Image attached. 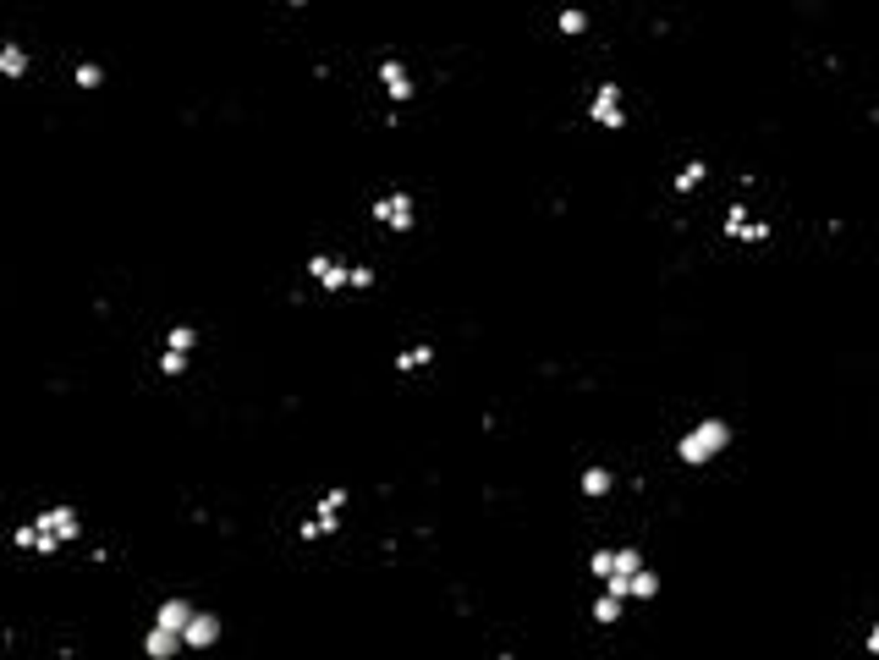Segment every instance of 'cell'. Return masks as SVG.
Masks as SVG:
<instances>
[{"label": "cell", "instance_id": "e0dca14e", "mask_svg": "<svg viewBox=\"0 0 879 660\" xmlns=\"http://www.w3.org/2000/svg\"><path fill=\"white\" fill-rule=\"evenodd\" d=\"M610 567H615V556H610V550H599V556H594V573H599V578H610Z\"/></svg>", "mask_w": 879, "mask_h": 660}, {"label": "cell", "instance_id": "8fae6325", "mask_svg": "<svg viewBox=\"0 0 879 660\" xmlns=\"http://www.w3.org/2000/svg\"><path fill=\"white\" fill-rule=\"evenodd\" d=\"M622 600H627V594H615V589H605V600L594 606V616H599V622H615V616H622Z\"/></svg>", "mask_w": 879, "mask_h": 660}, {"label": "cell", "instance_id": "8992f818", "mask_svg": "<svg viewBox=\"0 0 879 660\" xmlns=\"http://www.w3.org/2000/svg\"><path fill=\"white\" fill-rule=\"evenodd\" d=\"M308 270H313V275H319V281H324V287H330V292H336V287H346V281H357V270H341L336 259H324V254H319V259H313Z\"/></svg>", "mask_w": 879, "mask_h": 660}, {"label": "cell", "instance_id": "4fadbf2b", "mask_svg": "<svg viewBox=\"0 0 879 660\" xmlns=\"http://www.w3.org/2000/svg\"><path fill=\"white\" fill-rule=\"evenodd\" d=\"M638 567H643V556H638V550H615V567H610V578H615V573H622V578H632Z\"/></svg>", "mask_w": 879, "mask_h": 660}, {"label": "cell", "instance_id": "277c9868", "mask_svg": "<svg viewBox=\"0 0 879 660\" xmlns=\"http://www.w3.org/2000/svg\"><path fill=\"white\" fill-rule=\"evenodd\" d=\"M374 215L385 220V226H412V204H407V193H396V199H379V204H374Z\"/></svg>", "mask_w": 879, "mask_h": 660}, {"label": "cell", "instance_id": "ac0fdd59", "mask_svg": "<svg viewBox=\"0 0 879 660\" xmlns=\"http://www.w3.org/2000/svg\"><path fill=\"white\" fill-rule=\"evenodd\" d=\"M868 649H879V627H874V639H868Z\"/></svg>", "mask_w": 879, "mask_h": 660}, {"label": "cell", "instance_id": "9a60e30c", "mask_svg": "<svg viewBox=\"0 0 879 660\" xmlns=\"http://www.w3.org/2000/svg\"><path fill=\"white\" fill-rule=\"evenodd\" d=\"M698 182H704V166H688V171L676 176V187H681V193H688V187H698Z\"/></svg>", "mask_w": 879, "mask_h": 660}, {"label": "cell", "instance_id": "5b68a950", "mask_svg": "<svg viewBox=\"0 0 879 660\" xmlns=\"http://www.w3.org/2000/svg\"><path fill=\"white\" fill-rule=\"evenodd\" d=\"M594 121H599V127H622V94H615V88H599V100H594Z\"/></svg>", "mask_w": 879, "mask_h": 660}, {"label": "cell", "instance_id": "52a82bcc", "mask_svg": "<svg viewBox=\"0 0 879 660\" xmlns=\"http://www.w3.org/2000/svg\"><path fill=\"white\" fill-rule=\"evenodd\" d=\"M176 644H187V639L154 622V633H149V655H154V660H171V655H176Z\"/></svg>", "mask_w": 879, "mask_h": 660}, {"label": "cell", "instance_id": "30bf717a", "mask_svg": "<svg viewBox=\"0 0 879 660\" xmlns=\"http://www.w3.org/2000/svg\"><path fill=\"white\" fill-rule=\"evenodd\" d=\"M0 72H6V77H22V72H28V61H22V50H17V45L0 50Z\"/></svg>", "mask_w": 879, "mask_h": 660}, {"label": "cell", "instance_id": "3957f363", "mask_svg": "<svg viewBox=\"0 0 879 660\" xmlns=\"http://www.w3.org/2000/svg\"><path fill=\"white\" fill-rule=\"evenodd\" d=\"M215 639H220V616H209V611H199V616H192V622H187V644H192V649H209Z\"/></svg>", "mask_w": 879, "mask_h": 660}, {"label": "cell", "instance_id": "5bb4252c", "mask_svg": "<svg viewBox=\"0 0 879 660\" xmlns=\"http://www.w3.org/2000/svg\"><path fill=\"white\" fill-rule=\"evenodd\" d=\"M582 490H589V495H605V490H610V474H605V468H594V474L582 479Z\"/></svg>", "mask_w": 879, "mask_h": 660}, {"label": "cell", "instance_id": "7a4b0ae2", "mask_svg": "<svg viewBox=\"0 0 879 660\" xmlns=\"http://www.w3.org/2000/svg\"><path fill=\"white\" fill-rule=\"evenodd\" d=\"M731 446V429L720 424V419H704L688 440H681V462H688V468H704L709 457H720Z\"/></svg>", "mask_w": 879, "mask_h": 660}, {"label": "cell", "instance_id": "ba28073f", "mask_svg": "<svg viewBox=\"0 0 879 660\" xmlns=\"http://www.w3.org/2000/svg\"><path fill=\"white\" fill-rule=\"evenodd\" d=\"M187 622H192V611H187L182 600H166V606H159V627H171V633L187 639Z\"/></svg>", "mask_w": 879, "mask_h": 660}, {"label": "cell", "instance_id": "2e32d148", "mask_svg": "<svg viewBox=\"0 0 879 660\" xmlns=\"http://www.w3.org/2000/svg\"><path fill=\"white\" fill-rule=\"evenodd\" d=\"M582 28H589V22H582V12H566L561 17V34H582Z\"/></svg>", "mask_w": 879, "mask_h": 660}, {"label": "cell", "instance_id": "9c48e42d", "mask_svg": "<svg viewBox=\"0 0 879 660\" xmlns=\"http://www.w3.org/2000/svg\"><path fill=\"white\" fill-rule=\"evenodd\" d=\"M379 77H385V88L396 94V100H407V94H412V83H407V72L396 67V61H385V67H379Z\"/></svg>", "mask_w": 879, "mask_h": 660}, {"label": "cell", "instance_id": "6da1fadb", "mask_svg": "<svg viewBox=\"0 0 879 660\" xmlns=\"http://www.w3.org/2000/svg\"><path fill=\"white\" fill-rule=\"evenodd\" d=\"M72 534H77V512L72 507H50L39 523H28V528H17V545H28V550H55L61 540H72Z\"/></svg>", "mask_w": 879, "mask_h": 660}, {"label": "cell", "instance_id": "7c38bea8", "mask_svg": "<svg viewBox=\"0 0 879 660\" xmlns=\"http://www.w3.org/2000/svg\"><path fill=\"white\" fill-rule=\"evenodd\" d=\"M627 594H632V600H648V594H655V573H643V567H638V573L627 578Z\"/></svg>", "mask_w": 879, "mask_h": 660}]
</instances>
